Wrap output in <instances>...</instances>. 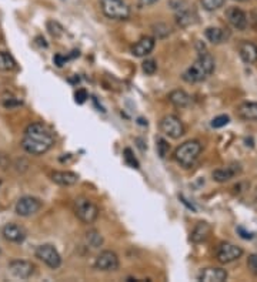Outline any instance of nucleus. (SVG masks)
<instances>
[{"label": "nucleus", "mask_w": 257, "mask_h": 282, "mask_svg": "<svg viewBox=\"0 0 257 282\" xmlns=\"http://www.w3.org/2000/svg\"><path fill=\"white\" fill-rule=\"evenodd\" d=\"M55 144V137L52 131L42 123H31L26 127L22 147L31 155H42L47 153Z\"/></svg>", "instance_id": "nucleus-1"}, {"label": "nucleus", "mask_w": 257, "mask_h": 282, "mask_svg": "<svg viewBox=\"0 0 257 282\" xmlns=\"http://www.w3.org/2000/svg\"><path fill=\"white\" fill-rule=\"evenodd\" d=\"M214 59L210 53H200L199 59L183 73V80L187 83H200L214 72Z\"/></svg>", "instance_id": "nucleus-2"}, {"label": "nucleus", "mask_w": 257, "mask_h": 282, "mask_svg": "<svg viewBox=\"0 0 257 282\" xmlns=\"http://www.w3.org/2000/svg\"><path fill=\"white\" fill-rule=\"evenodd\" d=\"M200 153H201V144L197 140H189L176 149L174 160L184 168H189L196 163Z\"/></svg>", "instance_id": "nucleus-3"}, {"label": "nucleus", "mask_w": 257, "mask_h": 282, "mask_svg": "<svg viewBox=\"0 0 257 282\" xmlns=\"http://www.w3.org/2000/svg\"><path fill=\"white\" fill-rule=\"evenodd\" d=\"M73 208H75L76 217L82 223L93 224L97 220V217H99V208H97V205L93 201H90L89 198H86V197L76 198Z\"/></svg>", "instance_id": "nucleus-4"}, {"label": "nucleus", "mask_w": 257, "mask_h": 282, "mask_svg": "<svg viewBox=\"0 0 257 282\" xmlns=\"http://www.w3.org/2000/svg\"><path fill=\"white\" fill-rule=\"evenodd\" d=\"M102 12L112 20H127L130 17V7L124 0H100Z\"/></svg>", "instance_id": "nucleus-5"}, {"label": "nucleus", "mask_w": 257, "mask_h": 282, "mask_svg": "<svg viewBox=\"0 0 257 282\" xmlns=\"http://www.w3.org/2000/svg\"><path fill=\"white\" fill-rule=\"evenodd\" d=\"M160 131L173 138V140H177L180 138L183 134H184V126H183L182 120L173 114H169V116H165L163 119L160 120Z\"/></svg>", "instance_id": "nucleus-6"}, {"label": "nucleus", "mask_w": 257, "mask_h": 282, "mask_svg": "<svg viewBox=\"0 0 257 282\" xmlns=\"http://www.w3.org/2000/svg\"><path fill=\"white\" fill-rule=\"evenodd\" d=\"M36 256L52 269H57L61 265L60 254L57 253V250L50 244H43V245L37 247Z\"/></svg>", "instance_id": "nucleus-7"}, {"label": "nucleus", "mask_w": 257, "mask_h": 282, "mask_svg": "<svg viewBox=\"0 0 257 282\" xmlns=\"http://www.w3.org/2000/svg\"><path fill=\"white\" fill-rule=\"evenodd\" d=\"M243 255V250L240 247L230 244V242H222L217 248L216 258L220 264H230L236 259H239Z\"/></svg>", "instance_id": "nucleus-8"}, {"label": "nucleus", "mask_w": 257, "mask_h": 282, "mask_svg": "<svg viewBox=\"0 0 257 282\" xmlns=\"http://www.w3.org/2000/svg\"><path fill=\"white\" fill-rule=\"evenodd\" d=\"M42 208V201L36 197L31 195H26L22 197L17 204H16V212L20 217H31L34 214H37Z\"/></svg>", "instance_id": "nucleus-9"}, {"label": "nucleus", "mask_w": 257, "mask_h": 282, "mask_svg": "<svg viewBox=\"0 0 257 282\" xmlns=\"http://www.w3.org/2000/svg\"><path fill=\"white\" fill-rule=\"evenodd\" d=\"M94 268L105 272L116 271L119 268V256L113 251H103L97 255L94 261Z\"/></svg>", "instance_id": "nucleus-10"}, {"label": "nucleus", "mask_w": 257, "mask_h": 282, "mask_svg": "<svg viewBox=\"0 0 257 282\" xmlns=\"http://www.w3.org/2000/svg\"><path fill=\"white\" fill-rule=\"evenodd\" d=\"M36 267L31 264L30 261H25V259H15L9 264V271L10 274L19 278V280H28L34 274Z\"/></svg>", "instance_id": "nucleus-11"}, {"label": "nucleus", "mask_w": 257, "mask_h": 282, "mask_svg": "<svg viewBox=\"0 0 257 282\" xmlns=\"http://www.w3.org/2000/svg\"><path fill=\"white\" fill-rule=\"evenodd\" d=\"M1 235L4 237V239L10 241V242H16V244H20L23 242L26 237H28V232L26 230L22 227V225H17V224H6L1 230Z\"/></svg>", "instance_id": "nucleus-12"}, {"label": "nucleus", "mask_w": 257, "mask_h": 282, "mask_svg": "<svg viewBox=\"0 0 257 282\" xmlns=\"http://www.w3.org/2000/svg\"><path fill=\"white\" fill-rule=\"evenodd\" d=\"M227 22L237 30H244L247 27V16L239 7H228L226 10Z\"/></svg>", "instance_id": "nucleus-13"}, {"label": "nucleus", "mask_w": 257, "mask_h": 282, "mask_svg": "<svg viewBox=\"0 0 257 282\" xmlns=\"http://www.w3.org/2000/svg\"><path fill=\"white\" fill-rule=\"evenodd\" d=\"M197 280L201 282H223L227 280V271L222 268H204L197 275Z\"/></svg>", "instance_id": "nucleus-14"}, {"label": "nucleus", "mask_w": 257, "mask_h": 282, "mask_svg": "<svg viewBox=\"0 0 257 282\" xmlns=\"http://www.w3.org/2000/svg\"><path fill=\"white\" fill-rule=\"evenodd\" d=\"M154 45H156V42H154L153 37H149V36L142 37L132 47V54L136 56V57H146L147 54H150L151 51H153Z\"/></svg>", "instance_id": "nucleus-15"}, {"label": "nucleus", "mask_w": 257, "mask_h": 282, "mask_svg": "<svg viewBox=\"0 0 257 282\" xmlns=\"http://www.w3.org/2000/svg\"><path fill=\"white\" fill-rule=\"evenodd\" d=\"M52 181L61 187H70L77 184L79 176L73 171H55L52 174Z\"/></svg>", "instance_id": "nucleus-16"}, {"label": "nucleus", "mask_w": 257, "mask_h": 282, "mask_svg": "<svg viewBox=\"0 0 257 282\" xmlns=\"http://www.w3.org/2000/svg\"><path fill=\"white\" fill-rule=\"evenodd\" d=\"M239 54L244 63L253 64L257 61V46L252 42H243L239 46Z\"/></svg>", "instance_id": "nucleus-17"}, {"label": "nucleus", "mask_w": 257, "mask_h": 282, "mask_svg": "<svg viewBox=\"0 0 257 282\" xmlns=\"http://www.w3.org/2000/svg\"><path fill=\"white\" fill-rule=\"evenodd\" d=\"M237 114L242 120L246 121H255L257 120V103L253 102H244L237 107Z\"/></svg>", "instance_id": "nucleus-18"}, {"label": "nucleus", "mask_w": 257, "mask_h": 282, "mask_svg": "<svg viewBox=\"0 0 257 282\" xmlns=\"http://www.w3.org/2000/svg\"><path fill=\"white\" fill-rule=\"evenodd\" d=\"M210 234H212V227H210V224L199 223L196 227H195V230L192 231L190 239H192L195 244H199V242L206 241L207 238L210 237Z\"/></svg>", "instance_id": "nucleus-19"}, {"label": "nucleus", "mask_w": 257, "mask_h": 282, "mask_svg": "<svg viewBox=\"0 0 257 282\" xmlns=\"http://www.w3.org/2000/svg\"><path fill=\"white\" fill-rule=\"evenodd\" d=\"M167 99L174 107H186L190 103V96L184 90H173Z\"/></svg>", "instance_id": "nucleus-20"}, {"label": "nucleus", "mask_w": 257, "mask_h": 282, "mask_svg": "<svg viewBox=\"0 0 257 282\" xmlns=\"http://www.w3.org/2000/svg\"><path fill=\"white\" fill-rule=\"evenodd\" d=\"M204 34H206L207 40L210 43H213V45H220V43H223L228 37V34H227L226 31L223 29H219V27H209V29H206Z\"/></svg>", "instance_id": "nucleus-21"}, {"label": "nucleus", "mask_w": 257, "mask_h": 282, "mask_svg": "<svg viewBox=\"0 0 257 282\" xmlns=\"http://www.w3.org/2000/svg\"><path fill=\"white\" fill-rule=\"evenodd\" d=\"M237 173H240V168H233V167H227V168H220L213 171V179L217 182H226L228 179H231Z\"/></svg>", "instance_id": "nucleus-22"}, {"label": "nucleus", "mask_w": 257, "mask_h": 282, "mask_svg": "<svg viewBox=\"0 0 257 282\" xmlns=\"http://www.w3.org/2000/svg\"><path fill=\"white\" fill-rule=\"evenodd\" d=\"M16 69V61L7 51H0V70L1 72H12Z\"/></svg>", "instance_id": "nucleus-23"}, {"label": "nucleus", "mask_w": 257, "mask_h": 282, "mask_svg": "<svg viewBox=\"0 0 257 282\" xmlns=\"http://www.w3.org/2000/svg\"><path fill=\"white\" fill-rule=\"evenodd\" d=\"M86 242L90 245L91 248H99V247H102V244H103V237L100 235V232L91 230V231H89V232L86 234Z\"/></svg>", "instance_id": "nucleus-24"}, {"label": "nucleus", "mask_w": 257, "mask_h": 282, "mask_svg": "<svg viewBox=\"0 0 257 282\" xmlns=\"http://www.w3.org/2000/svg\"><path fill=\"white\" fill-rule=\"evenodd\" d=\"M177 23H179L182 27L190 26V25L193 23V16H192V13H190L187 9H180L179 13H177Z\"/></svg>", "instance_id": "nucleus-25"}, {"label": "nucleus", "mask_w": 257, "mask_h": 282, "mask_svg": "<svg viewBox=\"0 0 257 282\" xmlns=\"http://www.w3.org/2000/svg\"><path fill=\"white\" fill-rule=\"evenodd\" d=\"M201 4L207 12H213L220 9L225 4V0H201Z\"/></svg>", "instance_id": "nucleus-26"}, {"label": "nucleus", "mask_w": 257, "mask_h": 282, "mask_svg": "<svg viewBox=\"0 0 257 282\" xmlns=\"http://www.w3.org/2000/svg\"><path fill=\"white\" fill-rule=\"evenodd\" d=\"M142 67H143V72H144L146 75L151 76V75H154V73H156V70H157V63H156L153 59H149L143 63V66H142Z\"/></svg>", "instance_id": "nucleus-27"}, {"label": "nucleus", "mask_w": 257, "mask_h": 282, "mask_svg": "<svg viewBox=\"0 0 257 282\" xmlns=\"http://www.w3.org/2000/svg\"><path fill=\"white\" fill-rule=\"evenodd\" d=\"M169 149H170V146L167 144V141L165 138H157V153H159V155L162 158L166 157L167 153H169Z\"/></svg>", "instance_id": "nucleus-28"}, {"label": "nucleus", "mask_w": 257, "mask_h": 282, "mask_svg": "<svg viewBox=\"0 0 257 282\" xmlns=\"http://www.w3.org/2000/svg\"><path fill=\"white\" fill-rule=\"evenodd\" d=\"M228 121H230V119H228V116H217L216 119H213L212 121V127L213 128H220V127H225V126H227L228 124Z\"/></svg>", "instance_id": "nucleus-29"}, {"label": "nucleus", "mask_w": 257, "mask_h": 282, "mask_svg": "<svg viewBox=\"0 0 257 282\" xmlns=\"http://www.w3.org/2000/svg\"><path fill=\"white\" fill-rule=\"evenodd\" d=\"M247 268H249V271L257 277V255L256 254H252V255H249V258H247Z\"/></svg>", "instance_id": "nucleus-30"}, {"label": "nucleus", "mask_w": 257, "mask_h": 282, "mask_svg": "<svg viewBox=\"0 0 257 282\" xmlns=\"http://www.w3.org/2000/svg\"><path fill=\"white\" fill-rule=\"evenodd\" d=\"M47 26H49L50 33H52L53 36H56V37H57V36H60L61 33H63V27H61L57 22H49V23H47Z\"/></svg>", "instance_id": "nucleus-31"}, {"label": "nucleus", "mask_w": 257, "mask_h": 282, "mask_svg": "<svg viewBox=\"0 0 257 282\" xmlns=\"http://www.w3.org/2000/svg\"><path fill=\"white\" fill-rule=\"evenodd\" d=\"M124 160H126L127 163L130 164L132 167H135V168H139V163H137V160L135 158V155L132 154V150H130V149L124 150Z\"/></svg>", "instance_id": "nucleus-32"}, {"label": "nucleus", "mask_w": 257, "mask_h": 282, "mask_svg": "<svg viewBox=\"0 0 257 282\" xmlns=\"http://www.w3.org/2000/svg\"><path fill=\"white\" fill-rule=\"evenodd\" d=\"M75 99H76V103L79 104H83L87 99H89V96H87V91L85 89H79L76 91L75 94Z\"/></svg>", "instance_id": "nucleus-33"}, {"label": "nucleus", "mask_w": 257, "mask_h": 282, "mask_svg": "<svg viewBox=\"0 0 257 282\" xmlns=\"http://www.w3.org/2000/svg\"><path fill=\"white\" fill-rule=\"evenodd\" d=\"M9 164H10L9 157L4 153L0 151V168H6V167H9Z\"/></svg>", "instance_id": "nucleus-34"}, {"label": "nucleus", "mask_w": 257, "mask_h": 282, "mask_svg": "<svg viewBox=\"0 0 257 282\" xmlns=\"http://www.w3.org/2000/svg\"><path fill=\"white\" fill-rule=\"evenodd\" d=\"M67 60H69V57H66V56L56 54V56H55V59H53V61H55V64H56V66L61 67L63 64H66V61H67Z\"/></svg>", "instance_id": "nucleus-35"}, {"label": "nucleus", "mask_w": 257, "mask_h": 282, "mask_svg": "<svg viewBox=\"0 0 257 282\" xmlns=\"http://www.w3.org/2000/svg\"><path fill=\"white\" fill-rule=\"evenodd\" d=\"M239 232H240V234H242V237L246 238V239H250V238L253 237L250 232H249V234H247V232H244V231H243V228H239Z\"/></svg>", "instance_id": "nucleus-36"}, {"label": "nucleus", "mask_w": 257, "mask_h": 282, "mask_svg": "<svg viewBox=\"0 0 257 282\" xmlns=\"http://www.w3.org/2000/svg\"><path fill=\"white\" fill-rule=\"evenodd\" d=\"M156 1H157V0H140V4H143V6L146 4V6H147V4H153V3H156Z\"/></svg>", "instance_id": "nucleus-37"}, {"label": "nucleus", "mask_w": 257, "mask_h": 282, "mask_svg": "<svg viewBox=\"0 0 257 282\" xmlns=\"http://www.w3.org/2000/svg\"><path fill=\"white\" fill-rule=\"evenodd\" d=\"M239 1H244V0H239Z\"/></svg>", "instance_id": "nucleus-38"}]
</instances>
